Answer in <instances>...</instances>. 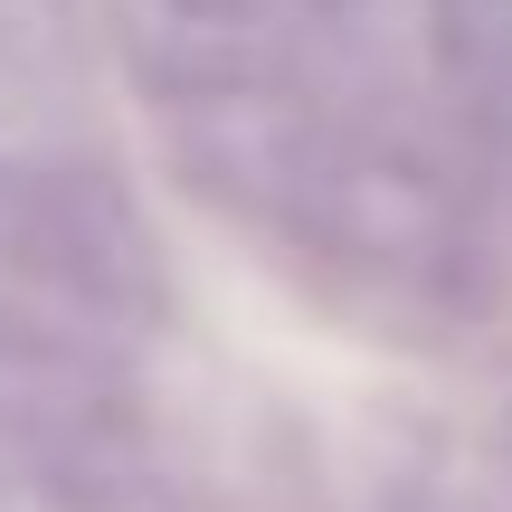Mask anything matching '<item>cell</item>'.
Wrapping results in <instances>:
<instances>
[{"label":"cell","instance_id":"1","mask_svg":"<svg viewBox=\"0 0 512 512\" xmlns=\"http://www.w3.org/2000/svg\"><path fill=\"white\" fill-rule=\"evenodd\" d=\"M342 29L351 0H114V38L152 114L275 209L342 190Z\"/></svg>","mask_w":512,"mask_h":512}]
</instances>
